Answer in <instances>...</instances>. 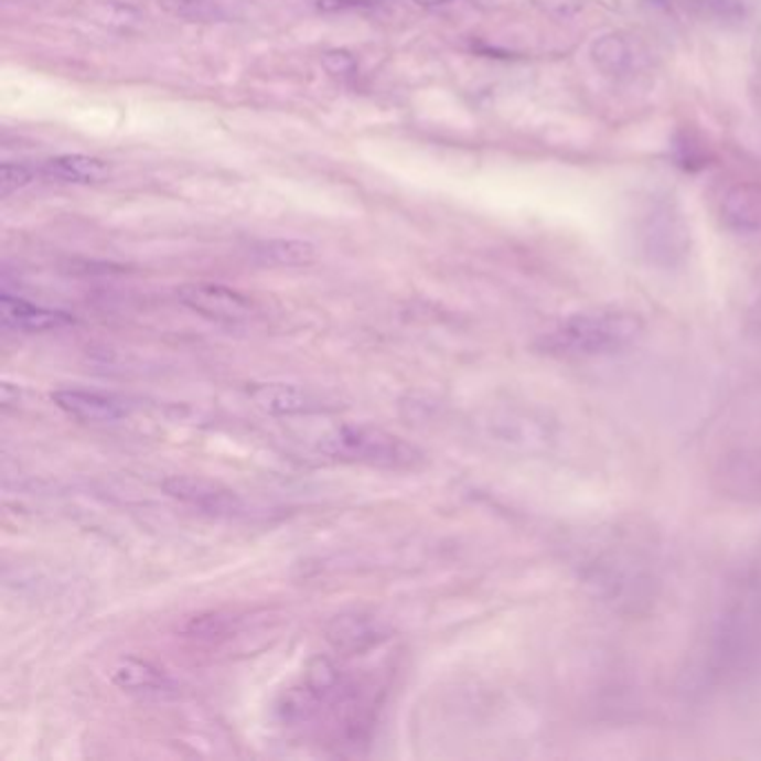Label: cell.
<instances>
[{
	"mask_svg": "<svg viewBox=\"0 0 761 761\" xmlns=\"http://www.w3.org/2000/svg\"><path fill=\"white\" fill-rule=\"evenodd\" d=\"M248 396L257 405V409L270 416H313V414H324V411L335 409L331 403H326L318 394L300 385H287V383L250 385Z\"/></svg>",
	"mask_w": 761,
	"mask_h": 761,
	"instance_id": "cell-5",
	"label": "cell"
},
{
	"mask_svg": "<svg viewBox=\"0 0 761 761\" xmlns=\"http://www.w3.org/2000/svg\"><path fill=\"white\" fill-rule=\"evenodd\" d=\"M414 3L420 6V8H438V6L451 3V0H414Z\"/></svg>",
	"mask_w": 761,
	"mask_h": 761,
	"instance_id": "cell-19",
	"label": "cell"
},
{
	"mask_svg": "<svg viewBox=\"0 0 761 761\" xmlns=\"http://www.w3.org/2000/svg\"><path fill=\"white\" fill-rule=\"evenodd\" d=\"M36 176V170L23 163H3L0 165V197H10L19 190L28 187Z\"/></svg>",
	"mask_w": 761,
	"mask_h": 761,
	"instance_id": "cell-16",
	"label": "cell"
},
{
	"mask_svg": "<svg viewBox=\"0 0 761 761\" xmlns=\"http://www.w3.org/2000/svg\"><path fill=\"white\" fill-rule=\"evenodd\" d=\"M632 231L641 253L656 266L673 268L690 250V226L682 206L668 197L652 193L634 204Z\"/></svg>",
	"mask_w": 761,
	"mask_h": 761,
	"instance_id": "cell-3",
	"label": "cell"
},
{
	"mask_svg": "<svg viewBox=\"0 0 761 761\" xmlns=\"http://www.w3.org/2000/svg\"><path fill=\"white\" fill-rule=\"evenodd\" d=\"M176 300L193 313L224 324H242L257 313L248 296L211 281L183 283L176 289Z\"/></svg>",
	"mask_w": 761,
	"mask_h": 761,
	"instance_id": "cell-4",
	"label": "cell"
},
{
	"mask_svg": "<svg viewBox=\"0 0 761 761\" xmlns=\"http://www.w3.org/2000/svg\"><path fill=\"white\" fill-rule=\"evenodd\" d=\"M641 333V320L625 311L579 313L560 322L543 349L560 357H594L632 344Z\"/></svg>",
	"mask_w": 761,
	"mask_h": 761,
	"instance_id": "cell-1",
	"label": "cell"
},
{
	"mask_svg": "<svg viewBox=\"0 0 761 761\" xmlns=\"http://www.w3.org/2000/svg\"><path fill=\"white\" fill-rule=\"evenodd\" d=\"M161 487L168 496L211 514H235L242 510V499L233 490L202 475H170Z\"/></svg>",
	"mask_w": 761,
	"mask_h": 761,
	"instance_id": "cell-6",
	"label": "cell"
},
{
	"mask_svg": "<svg viewBox=\"0 0 761 761\" xmlns=\"http://www.w3.org/2000/svg\"><path fill=\"white\" fill-rule=\"evenodd\" d=\"M0 318H3V324L8 329L25 331V333L56 331V329L74 324V318L65 311L45 309L28 300L14 298L10 293H3V298H0Z\"/></svg>",
	"mask_w": 761,
	"mask_h": 761,
	"instance_id": "cell-10",
	"label": "cell"
},
{
	"mask_svg": "<svg viewBox=\"0 0 761 761\" xmlns=\"http://www.w3.org/2000/svg\"><path fill=\"white\" fill-rule=\"evenodd\" d=\"M326 641L342 654H360L387 639V628L362 612H346L331 619L324 628Z\"/></svg>",
	"mask_w": 761,
	"mask_h": 761,
	"instance_id": "cell-8",
	"label": "cell"
},
{
	"mask_svg": "<svg viewBox=\"0 0 761 761\" xmlns=\"http://www.w3.org/2000/svg\"><path fill=\"white\" fill-rule=\"evenodd\" d=\"M250 259L268 268H302L318 259V248L307 239H261L250 246Z\"/></svg>",
	"mask_w": 761,
	"mask_h": 761,
	"instance_id": "cell-12",
	"label": "cell"
},
{
	"mask_svg": "<svg viewBox=\"0 0 761 761\" xmlns=\"http://www.w3.org/2000/svg\"><path fill=\"white\" fill-rule=\"evenodd\" d=\"M721 222L737 235H752L761 231V187L752 183H737L728 187L719 204Z\"/></svg>",
	"mask_w": 761,
	"mask_h": 761,
	"instance_id": "cell-9",
	"label": "cell"
},
{
	"mask_svg": "<svg viewBox=\"0 0 761 761\" xmlns=\"http://www.w3.org/2000/svg\"><path fill=\"white\" fill-rule=\"evenodd\" d=\"M322 65H324L326 72L333 74V76H351V74H355V69H357L355 58H353L349 52H344V50H331V52H326L324 58H322Z\"/></svg>",
	"mask_w": 761,
	"mask_h": 761,
	"instance_id": "cell-18",
	"label": "cell"
},
{
	"mask_svg": "<svg viewBox=\"0 0 761 761\" xmlns=\"http://www.w3.org/2000/svg\"><path fill=\"white\" fill-rule=\"evenodd\" d=\"M302 684H307L324 701L333 693H337V688L342 684V675H340L337 665L331 658L315 656L307 665V673H304V682Z\"/></svg>",
	"mask_w": 761,
	"mask_h": 761,
	"instance_id": "cell-15",
	"label": "cell"
},
{
	"mask_svg": "<svg viewBox=\"0 0 761 761\" xmlns=\"http://www.w3.org/2000/svg\"><path fill=\"white\" fill-rule=\"evenodd\" d=\"M110 679L117 688L130 693H161L170 686L161 668L137 656H126L117 661L115 668L110 671Z\"/></svg>",
	"mask_w": 761,
	"mask_h": 761,
	"instance_id": "cell-14",
	"label": "cell"
},
{
	"mask_svg": "<svg viewBox=\"0 0 761 761\" xmlns=\"http://www.w3.org/2000/svg\"><path fill=\"white\" fill-rule=\"evenodd\" d=\"M52 400L61 411L83 422H117L128 416V405L121 398L101 392L58 389Z\"/></svg>",
	"mask_w": 761,
	"mask_h": 761,
	"instance_id": "cell-7",
	"label": "cell"
},
{
	"mask_svg": "<svg viewBox=\"0 0 761 761\" xmlns=\"http://www.w3.org/2000/svg\"><path fill=\"white\" fill-rule=\"evenodd\" d=\"M41 174L47 179L65 181V183H78V185H89V183H101L108 181L112 170L110 163L89 157V154H61L54 159H47L41 165Z\"/></svg>",
	"mask_w": 761,
	"mask_h": 761,
	"instance_id": "cell-13",
	"label": "cell"
},
{
	"mask_svg": "<svg viewBox=\"0 0 761 761\" xmlns=\"http://www.w3.org/2000/svg\"><path fill=\"white\" fill-rule=\"evenodd\" d=\"M697 8L724 23H739L746 17L743 0H695Z\"/></svg>",
	"mask_w": 761,
	"mask_h": 761,
	"instance_id": "cell-17",
	"label": "cell"
},
{
	"mask_svg": "<svg viewBox=\"0 0 761 761\" xmlns=\"http://www.w3.org/2000/svg\"><path fill=\"white\" fill-rule=\"evenodd\" d=\"M592 58L603 74L617 78L634 76L645 65V54L641 45L634 39L619 32L601 36L592 45Z\"/></svg>",
	"mask_w": 761,
	"mask_h": 761,
	"instance_id": "cell-11",
	"label": "cell"
},
{
	"mask_svg": "<svg viewBox=\"0 0 761 761\" xmlns=\"http://www.w3.org/2000/svg\"><path fill=\"white\" fill-rule=\"evenodd\" d=\"M318 449L333 460L392 471L418 469L425 462V453L416 444L371 425H342L324 433Z\"/></svg>",
	"mask_w": 761,
	"mask_h": 761,
	"instance_id": "cell-2",
	"label": "cell"
}]
</instances>
